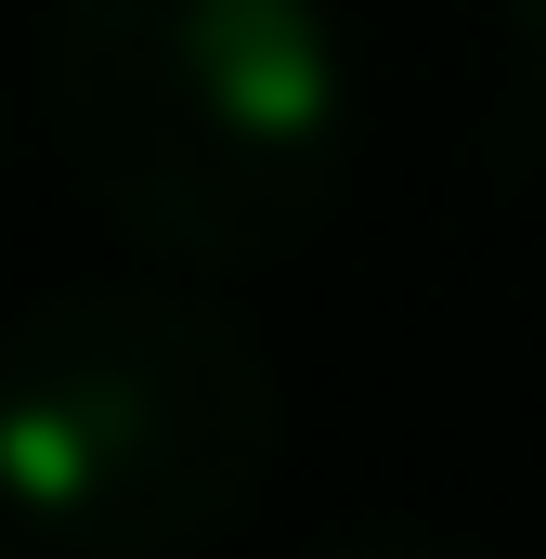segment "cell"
Listing matches in <instances>:
<instances>
[{"label": "cell", "mask_w": 546, "mask_h": 559, "mask_svg": "<svg viewBox=\"0 0 546 559\" xmlns=\"http://www.w3.org/2000/svg\"><path fill=\"white\" fill-rule=\"evenodd\" d=\"M52 118L131 248L248 274L352 182V52L325 0H66Z\"/></svg>", "instance_id": "cell-1"}, {"label": "cell", "mask_w": 546, "mask_h": 559, "mask_svg": "<svg viewBox=\"0 0 546 559\" xmlns=\"http://www.w3.org/2000/svg\"><path fill=\"white\" fill-rule=\"evenodd\" d=\"M261 338L182 286H66L0 338V534L52 559H182L273 468Z\"/></svg>", "instance_id": "cell-2"}, {"label": "cell", "mask_w": 546, "mask_h": 559, "mask_svg": "<svg viewBox=\"0 0 546 559\" xmlns=\"http://www.w3.org/2000/svg\"><path fill=\"white\" fill-rule=\"evenodd\" d=\"M508 26H521V39H534V52H546V0H508Z\"/></svg>", "instance_id": "cell-3"}]
</instances>
